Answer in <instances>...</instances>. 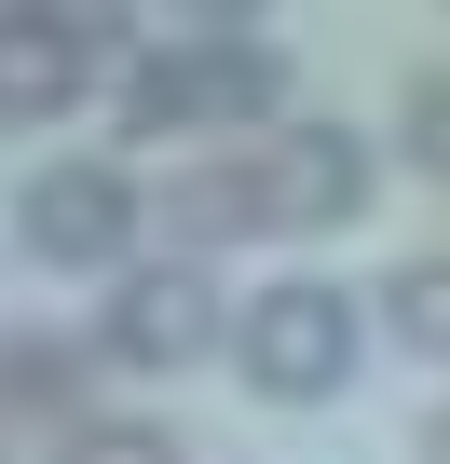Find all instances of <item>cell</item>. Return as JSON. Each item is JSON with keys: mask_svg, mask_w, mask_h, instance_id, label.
<instances>
[{"mask_svg": "<svg viewBox=\"0 0 450 464\" xmlns=\"http://www.w3.org/2000/svg\"><path fill=\"white\" fill-rule=\"evenodd\" d=\"M287 123V55L246 28H191V42H137L123 55V137H246Z\"/></svg>", "mask_w": 450, "mask_h": 464, "instance_id": "6da1fadb", "label": "cell"}, {"mask_svg": "<svg viewBox=\"0 0 450 464\" xmlns=\"http://www.w3.org/2000/svg\"><path fill=\"white\" fill-rule=\"evenodd\" d=\"M355 355H369V314H355L328 274H287V287H260V301L233 314V369H246V396H273V410H328V396L355 382Z\"/></svg>", "mask_w": 450, "mask_h": 464, "instance_id": "7a4b0ae2", "label": "cell"}, {"mask_svg": "<svg viewBox=\"0 0 450 464\" xmlns=\"http://www.w3.org/2000/svg\"><path fill=\"white\" fill-rule=\"evenodd\" d=\"M233 328H218V287H205V260H137V274H110V314H96V355L110 369H191V355H218Z\"/></svg>", "mask_w": 450, "mask_h": 464, "instance_id": "3957f363", "label": "cell"}, {"mask_svg": "<svg viewBox=\"0 0 450 464\" xmlns=\"http://www.w3.org/2000/svg\"><path fill=\"white\" fill-rule=\"evenodd\" d=\"M123 232H137V178H123V164H42V178L14 191V246L55 260V274H110Z\"/></svg>", "mask_w": 450, "mask_h": 464, "instance_id": "277c9868", "label": "cell"}, {"mask_svg": "<svg viewBox=\"0 0 450 464\" xmlns=\"http://www.w3.org/2000/svg\"><path fill=\"white\" fill-rule=\"evenodd\" d=\"M260 178H273V232H341V218H369V137H355V123H287V137L260 150Z\"/></svg>", "mask_w": 450, "mask_h": 464, "instance_id": "5b68a950", "label": "cell"}, {"mask_svg": "<svg viewBox=\"0 0 450 464\" xmlns=\"http://www.w3.org/2000/svg\"><path fill=\"white\" fill-rule=\"evenodd\" d=\"M137 218H164L177 246L205 260V246H246V232H273V178H260V150H205V164H177L164 191H137Z\"/></svg>", "mask_w": 450, "mask_h": 464, "instance_id": "8992f818", "label": "cell"}, {"mask_svg": "<svg viewBox=\"0 0 450 464\" xmlns=\"http://www.w3.org/2000/svg\"><path fill=\"white\" fill-rule=\"evenodd\" d=\"M82 382H96V342L82 328H42V314L0 328V423H69Z\"/></svg>", "mask_w": 450, "mask_h": 464, "instance_id": "52a82bcc", "label": "cell"}, {"mask_svg": "<svg viewBox=\"0 0 450 464\" xmlns=\"http://www.w3.org/2000/svg\"><path fill=\"white\" fill-rule=\"evenodd\" d=\"M82 110V55L28 14H0V123H69Z\"/></svg>", "mask_w": 450, "mask_h": 464, "instance_id": "ba28073f", "label": "cell"}, {"mask_svg": "<svg viewBox=\"0 0 450 464\" xmlns=\"http://www.w3.org/2000/svg\"><path fill=\"white\" fill-rule=\"evenodd\" d=\"M369 314H382V328H396V342H409L423 369H450V246H436V260H396Z\"/></svg>", "mask_w": 450, "mask_h": 464, "instance_id": "9c48e42d", "label": "cell"}, {"mask_svg": "<svg viewBox=\"0 0 450 464\" xmlns=\"http://www.w3.org/2000/svg\"><path fill=\"white\" fill-rule=\"evenodd\" d=\"M42 464H177V437H164V423H137V410H69Z\"/></svg>", "mask_w": 450, "mask_h": 464, "instance_id": "30bf717a", "label": "cell"}, {"mask_svg": "<svg viewBox=\"0 0 450 464\" xmlns=\"http://www.w3.org/2000/svg\"><path fill=\"white\" fill-rule=\"evenodd\" d=\"M14 14H28V28H55L82 69H96V55H137V0H14Z\"/></svg>", "mask_w": 450, "mask_h": 464, "instance_id": "8fae6325", "label": "cell"}, {"mask_svg": "<svg viewBox=\"0 0 450 464\" xmlns=\"http://www.w3.org/2000/svg\"><path fill=\"white\" fill-rule=\"evenodd\" d=\"M396 123H409V164H423V178H450V69H423Z\"/></svg>", "mask_w": 450, "mask_h": 464, "instance_id": "7c38bea8", "label": "cell"}, {"mask_svg": "<svg viewBox=\"0 0 450 464\" xmlns=\"http://www.w3.org/2000/svg\"><path fill=\"white\" fill-rule=\"evenodd\" d=\"M191 28H246V14H273V0H177Z\"/></svg>", "mask_w": 450, "mask_h": 464, "instance_id": "4fadbf2b", "label": "cell"}, {"mask_svg": "<svg viewBox=\"0 0 450 464\" xmlns=\"http://www.w3.org/2000/svg\"><path fill=\"white\" fill-rule=\"evenodd\" d=\"M409 464H450V410H436V423H423V437H409Z\"/></svg>", "mask_w": 450, "mask_h": 464, "instance_id": "5bb4252c", "label": "cell"}]
</instances>
